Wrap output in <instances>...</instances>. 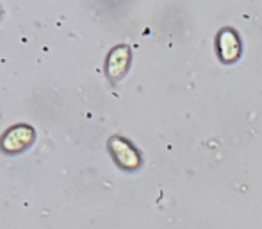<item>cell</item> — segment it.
I'll return each instance as SVG.
<instances>
[{
	"label": "cell",
	"mask_w": 262,
	"mask_h": 229,
	"mask_svg": "<svg viewBox=\"0 0 262 229\" xmlns=\"http://www.w3.org/2000/svg\"><path fill=\"white\" fill-rule=\"evenodd\" d=\"M34 142V131L29 125H18L13 127L11 131H7L2 138V149L7 154H16L21 152L24 149H27L31 143Z\"/></svg>",
	"instance_id": "1"
},
{
	"label": "cell",
	"mask_w": 262,
	"mask_h": 229,
	"mask_svg": "<svg viewBox=\"0 0 262 229\" xmlns=\"http://www.w3.org/2000/svg\"><path fill=\"white\" fill-rule=\"evenodd\" d=\"M111 150H113L116 161L125 168H136L139 165V156L127 142H123L121 138H113L111 140Z\"/></svg>",
	"instance_id": "3"
},
{
	"label": "cell",
	"mask_w": 262,
	"mask_h": 229,
	"mask_svg": "<svg viewBox=\"0 0 262 229\" xmlns=\"http://www.w3.org/2000/svg\"><path fill=\"white\" fill-rule=\"evenodd\" d=\"M128 61H130V50L128 47H116L113 52L109 54L107 59V73L113 81L120 79L125 72H127Z\"/></svg>",
	"instance_id": "2"
},
{
	"label": "cell",
	"mask_w": 262,
	"mask_h": 229,
	"mask_svg": "<svg viewBox=\"0 0 262 229\" xmlns=\"http://www.w3.org/2000/svg\"><path fill=\"white\" fill-rule=\"evenodd\" d=\"M220 50H221V56H223V59H227V61L237 58L239 42H237V36H235L232 31L221 32V36H220Z\"/></svg>",
	"instance_id": "4"
}]
</instances>
